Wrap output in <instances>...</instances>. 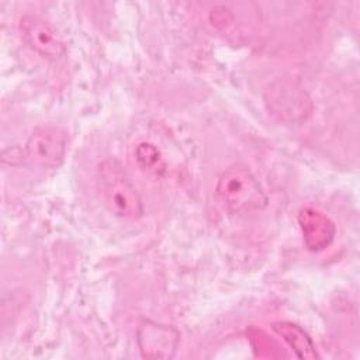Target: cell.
<instances>
[{"mask_svg": "<svg viewBox=\"0 0 360 360\" xmlns=\"http://www.w3.org/2000/svg\"><path fill=\"white\" fill-rule=\"evenodd\" d=\"M215 197L231 214L256 211L267 204V195L260 183L243 165H232L219 176Z\"/></svg>", "mask_w": 360, "mask_h": 360, "instance_id": "6da1fadb", "label": "cell"}, {"mask_svg": "<svg viewBox=\"0 0 360 360\" xmlns=\"http://www.w3.org/2000/svg\"><path fill=\"white\" fill-rule=\"evenodd\" d=\"M269 112L281 122L300 124L312 112V101L305 89L291 79L273 80L263 93Z\"/></svg>", "mask_w": 360, "mask_h": 360, "instance_id": "3957f363", "label": "cell"}, {"mask_svg": "<svg viewBox=\"0 0 360 360\" xmlns=\"http://www.w3.org/2000/svg\"><path fill=\"white\" fill-rule=\"evenodd\" d=\"M135 159L139 167L149 174L162 176L166 170V163L160 150L150 142H141L136 146Z\"/></svg>", "mask_w": 360, "mask_h": 360, "instance_id": "9c48e42d", "label": "cell"}, {"mask_svg": "<svg viewBox=\"0 0 360 360\" xmlns=\"http://www.w3.org/2000/svg\"><path fill=\"white\" fill-rule=\"evenodd\" d=\"M68 149V135L56 127H44L32 132L24 149L22 160L44 169L58 167L65 158Z\"/></svg>", "mask_w": 360, "mask_h": 360, "instance_id": "277c9868", "label": "cell"}, {"mask_svg": "<svg viewBox=\"0 0 360 360\" xmlns=\"http://www.w3.org/2000/svg\"><path fill=\"white\" fill-rule=\"evenodd\" d=\"M22 22L25 41L38 55L59 59L65 53L63 41L51 24L38 17H27Z\"/></svg>", "mask_w": 360, "mask_h": 360, "instance_id": "52a82bcc", "label": "cell"}, {"mask_svg": "<svg viewBox=\"0 0 360 360\" xmlns=\"http://www.w3.org/2000/svg\"><path fill=\"white\" fill-rule=\"evenodd\" d=\"M98 184L104 204L114 215L136 219L143 214L142 200L118 162L105 160L100 165Z\"/></svg>", "mask_w": 360, "mask_h": 360, "instance_id": "7a4b0ae2", "label": "cell"}, {"mask_svg": "<svg viewBox=\"0 0 360 360\" xmlns=\"http://www.w3.org/2000/svg\"><path fill=\"white\" fill-rule=\"evenodd\" d=\"M138 346L142 357L172 359L179 345V332L172 326L145 321L138 329Z\"/></svg>", "mask_w": 360, "mask_h": 360, "instance_id": "5b68a950", "label": "cell"}, {"mask_svg": "<svg viewBox=\"0 0 360 360\" xmlns=\"http://www.w3.org/2000/svg\"><path fill=\"white\" fill-rule=\"evenodd\" d=\"M273 330L287 342L297 357L308 360L318 357L311 338L301 326L292 322H276L273 323Z\"/></svg>", "mask_w": 360, "mask_h": 360, "instance_id": "ba28073f", "label": "cell"}, {"mask_svg": "<svg viewBox=\"0 0 360 360\" xmlns=\"http://www.w3.org/2000/svg\"><path fill=\"white\" fill-rule=\"evenodd\" d=\"M297 221L302 232L304 243L311 252L323 250L332 243L336 226L322 211L312 207H304L300 210Z\"/></svg>", "mask_w": 360, "mask_h": 360, "instance_id": "8992f818", "label": "cell"}]
</instances>
